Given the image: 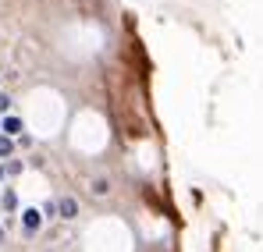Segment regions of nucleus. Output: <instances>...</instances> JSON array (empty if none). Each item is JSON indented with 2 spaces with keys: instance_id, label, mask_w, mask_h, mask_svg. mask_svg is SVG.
Instances as JSON below:
<instances>
[{
  "instance_id": "f257e3e1",
  "label": "nucleus",
  "mask_w": 263,
  "mask_h": 252,
  "mask_svg": "<svg viewBox=\"0 0 263 252\" xmlns=\"http://www.w3.org/2000/svg\"><path fill=\"white\" fill-rule=\"evenodd\" d=\"M22 224H25V231L32 235V231H40V224H43V213H40V210H25V213H22Z\"/></svg>"
},
{
  "instance_id": "f03ea898",
  "label": "nucleus",
  "mask_w": 263,
  "mask_h": 252,
  "mask_svg": "<svg viewBox=\"0 0 263 252\" xmlns=\"http://www.w3.org/2000/svg\"><path fill=\"white\" fill-rule=\"evenodd\" d=\"M57 210H61V217H68V220H71V217H79V203H75V199H61V203H57Z\"/></svg>"
},
{
  "instance_id": "7ed1b4c3",
  "label": "nucleus",
  "mask_w": 263,
  "mask_h": 252,
  "mask_svg": "<svg viewBox=\"0 0 263 252\" xmlns=\"http://www.w3.org/2000/svg\"><path fill=\"white\" fill-rule=\"evenodd\" d=\"M0 135H7V139H11V135H22V121H18V118H4V131H0Z\"/></svg>"
},
{
  "instance_id": "20e7f679",
  "label": "nucleus",
  "mask_w": 263,
  "mask_h": 252,
  "mask_svg": "<svg viewBox=\"0 0 263 252\" xmlns=\"http://www.w3.org/2000/svg\"><path fill=\"white\" fill-rule=\"evenodd\" d=\"M11 149H14V142L7 135H0V157H11Z\"/></svg>"
},
{
  "instance_id": "39448f33",
  "label": "nucleus",
  "mask_w": 263,
  "mask_h": 252,
  "mask_svg": "<svg viewBox=\"0 0 263 252\" xmlns=\"http://www.w3.org/2000/svg\"><path fill=\"white\" fill-rule=\"evenodd\" d=\"M18 206V199H14V192H4V210H14Z\"/></svg>"
},
{
  "instance_id": "423d86ee",
  "label": "nucleus",
  "mask_w": 263,
  "mask_h": 252,
  "mask_svg": "<svg viewBox=\"0 0 263 252\" xmlns=\"http://www.w3.org/2000/svg\"><path fill=\"white\" fill-rule=\"evenodd\" d=\"M107 188H110V185H107V181H103V178H100V181H96V185H92V192H96V196H103V192H107Z\"/></svg>"
},
{
  "instance_id": "0eeeda50",
  "label": "nucleus",
  "mask_w": 263,
  "mask_h": 252,
  "mask_svg": "<svg viewBox=\"0 0 263 252\" xmlns=\"http://www.w3.org/2000/svg\"><path fill=\"white\" fill-rule=\"evenodd\" d=\"M0 110H4V114L11 110V96H0Z\"/></svg>"
},
{
  "instance_id": "6e6552de",
  "label": "nucleus",
  "mask_w": 263,
  "mask_h": 252,
  "mask_svg": "<svg viewBox=\"0 0 263 252\" xmlns=\"http://www.w3.org/2000/svg\"><path fill=\"white\" fill-rule=\"evenodd\" d=\"M0 242H4V227H0Z\"/></svg>"
},
{
  "instance_id": "1a4fd4ad",
  "label": "nucleus",
  "mask_w": 263,
  "mask_h": 252,
  "mask_svg": "<svg viewBox=\"0 0 263 252\" xmlns=\"http://www.w3.org/2000/svg\"><path fill=\"white\" fill-rule=\"evenodd\" d=\"M0 178H4V167H0Z\"/></svg>"
}]
</instances>
